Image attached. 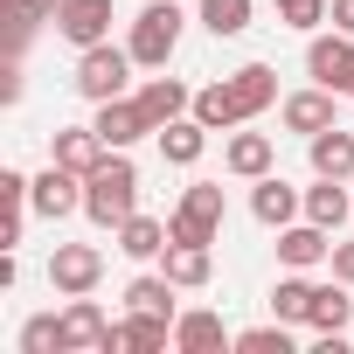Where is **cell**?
I'll return each mask as SVG.
<instances>
[{"instance_id": "1", "label": "cell", "mask_w": 354, "mask_h": 354, "mask_svg": "<svg viewBox=\"0 0 354 354\" xmlns=\"http://www.w3.org/2000/svg\"><path fill=\"white\" fill-rule=\"evenodd\" d=\"M84 216L97 230H118L125 216H139V167L125 146H111L97 160V174H84Z\"/></svg>"}, {"instance_id": "2", "label": "cell", "mask_w": 354, "mask_h": 354, "mask_svg": "<svg viewBox=\"0 0 354 354\" xmlns=\"http://www.w3.org/2000/svg\"><path fill=\"white\" fill-rule=\"evenodd\" d=\"M181 21H188V15L174 8V0H146V15L132 21V42H125L132 63H139V70H167V56L181 49Z\"/></svg>"}, {"instance_id": "3", "label": "cell", "mask_w": 354, "mask_h": 354, "mask_svg": "<svg viewBox=\"0 0 354 354\" xmlns=\"http://www.w3.org/2000/svg\"><path fill=\"white\" fill-rule=\"evenodd\" d=\"M216 230H223V188L195 181L167 216V243H216Z\"/></svg>"}, {"instance_id": "4", "label": "cell", "mask_w": 354, "mask_h": 354, "mask_svg": "<svg viewBox=\"0 0 354 354\" xmlns=\"http://www.w3.org/2000/svg\"><path fill=\"white\" fill-rule=\"evenodd\" d=\"M125 77H132V49H111V42H97V49H77V97H91V104H104V97H125Z\"/></svg>"}, {"instance_id": "5", "label": "cell", "mask_w": 354, "mask_h": 354, "mask_svg": "<svg viewBox=\"0 0 354 354\" xmlns=\"http://www.w3.org/2000/svg\"><path fill=\"white\" fill-rule=\"evenodd\" d=\"M49 285H56L63 299L97 292V285H104V250H97V243H56V257H49Z\"/></svg>"}, {"instance_id": "6", "label": "cell", "mask_w": 354, "mask_h": 354, "mask_svg": "<svg viewBox=\"0 0 354 354\" xmlns=\"http://www.w3.org/2000/svg\"><path fill=\"white\" fill-rule=\"evenodd\" d=\"M306 77L313 84H326V91H340V97H354V35H313L306 42Z\"/></svg>"}, {"instance_id": "7", "label": "cell", "mask_w": 354, "mask_h": 354, "mask_svg": "<svg viewBox=\"0 0 354 354\" xmlns=\"http://www.w3.org/2000/svg\"><path fill=\"white\" fill-rule=\"evenodd\" d=\"M28 202H35V216H49V223L77 216V209H84V174H70V167H56V160H49V167L35 174Z\"/></svg>"}, {"instance_id": "8", "label": "cell", "mask_w": 354, "mask_h": 354, "mask_svg": "<svg viewBox=\"0 0 354 354\" xmlns=\"http://www.w3.org/2000/svg\"><path fill=\"white\" fill-rule=\"evenodd\" d=\"M111 0H63L56 8V35L63 42H77V49H97V42H111Z\"/></svg>"}, {"instance_id": "9", "label": "cell", "mask_w": 354, "mask_h": 354, "mask_svg": "<svg viewBox=\"0 0 354 354\" xmlns=\"http://www.w3.org/2000/svg\"><path fill=\"white\" fill-rule=\"evenodd\" d=\"M91 125H97V139H104V146H125V153L153 132V118H146V104H139V97H104Z\"/></svg>"}, {"instance_id": "10", "label": "cell", "mask_w": 354, "mask_h": 354, "mask_svg": "<svg viewBox=\"0 0 354 354\" xmlns=\"http://www.w3.org/2000/svg\"><path fill=\"white\" fill-rule=\"evenodd\" d=\"M326 257H333V230H319L313 216L278 230V264H285V271H313V264H326Z\"/></svg>"}, {"instance_id": "11", "label": "cell", "mask_w": 354, "mask_h": 354, "mask_svg": "<svg viewBox=\"0 0 354 354\" xmlns=\"http://www.w3.org/2000/svg\"><path fill=\"white\" fill-rule=\"evenodd\" d=\"M84 347H97V354L111 347V319L97 313V299H91V292L63 306V354H84Z\"/></svg>"}, {"instance_id": "12", "label": "cell", "mask_w": 354, "mask_h": 354, "mask_svg": "<svg viewBox=\"0 0 354 354\" xmlns=\"http://www.w3.org/2000/svg\"><path fill=\"white\" fill-rule=\"evenodd\" d=\"M250 216H257L264 230H285V223L306 216V195H299L292 181H278V174H264V181L250 188Z\"/></svg>"}, {"instance_id": "13", "label": "cell", "mask_w": 354, "mask_h": 354, "mask_svg": "<svg viewBox=\"0 0 354 354\" xmlns=\"http://www.w3.org/2000/svg\"><path fill=\"white\" fill-rule=\"evenodd\" d=\"M174 340V319H160V313H125L118 326H111V347L104 354H160Z\"/></svg>"}, {"instance_id": "14", "label": "cell", "mask_w": 354, "mask_h": 354, "mask_svg": "<svg viewBox=\"0 0 354 354\" xmlns=\"http://www.w3.org/2000/svg\"><path fill=\"white\" fill-rule=\"evenodd\" d=\"M223 167L236 174V181H264V174L278 167V146H271V132H230V146H223Z\"/></svg>"}, {"instance_id": "15", "label": "cell", "mask_w": 354, "mask_h": 354, "mask_svg": "<svg viewBox=\"0 0 354 354\" xmlns=\"http://www.w3.org/2000/svg\"><path fill=\"white\" fill-rule=\"evenodd\" d=\"M333 104H340V91H326V84H313V91H292L285 97V132H326V125H340L333 118Z\"/></svg>"}, {"instance_id": "16", "label": "cell", "mask_w": 354, "mask_h": 354, "mask_svg": "<svg viewBox=\"0 0 354 354\" xmlns=\"http://www.w3.org/2000/svg\"><path fill=\"white\" fill-rule=\"evenodd\" d=\"M111 146L97 139V125H63L56 139H49V160L56 167H70V174H97V160H104Z\"/></svg>"}, {"instance_id": "17", "label": "cell", "mask_w": 354, "mask_h": 354, "mask_svg": "<svg viewBox=\"0 0 354 354\" xmlns=\"http://www.w3.org/2000/svg\"><path fill=\"white\" fill-rule=\"evenodd\" d=\"M139 104H146V118H153V132H160V125H174V118L195 111V91H188L181 77H146V84H139Z\"/></svg>"}, {"instance_id": "18", "label": "cell", "mask_w": 354, "mask_h": 354, "mask_svg": "<svg viewBox=\"0 0 354 354\" xmlns=\"http://www.w3.org/2000/svg\"><path fill=\"white\" fill-rule=\"evenodd\" d=\"M174 347L181 354H223V347H236V333L223 326V313H181L174 319Z\"/></svg>"}, {"instance_id": "19", "label": "cell", "mask_w": 354, "mask_h": 354, "mask_svg": "<svg viewBox=\"0 0 354 354\" xmlns=\"http://www.w3.org/2000/svg\"><path fill=\"white\" fill-rule=\"evenodd\" d=\"M160 271L181 285V292H202V285L216 278V257H209V243H167V250H160Z\"/></svg>"}, {"instance_id": "20", "label": "cell", "mask_w": 354, "mask_h": 354, "mask_svg": "<svg viewBox=\"0 0 354 354\" xmlns=\"http://www.w3.org/2000/svg\"><path fill=\"white\" fill-rule=\"evenodd\" d=\"M306 146H313V174H326V181H354V132L347 125H326Z\"/></svg>"}, {"instance_id": "21", "label": "cell", "mask_w": 354, "mask_h": 354, "mask_svg": "<svg viewBox=\"0 0 354 354\" xmlns=\"http://www.w3.org/2000/svg\"><path fill=\"white\" fill-rule=\"evenodd\" d=\"M153 139H160V160H167V167H195V160H202V146H209V125H202V118L188 111V118L160 125Z\"/></svg>"}, {"instance_id": "22", "label": "cell", "mask_w": 354, "mask_h": 354, "mask_svg": "<svg viewBox=\"0 0 354 354\" xmlns=\"http://www.w3.org/2000/svg\"><path fill=\"white\" fill-rule=\"evenodd\" d=\"M174 292H181V285H174L167 271H139V278L125 285V313H160V319H181V313H174Z\"/></svg>"}, {"instance_id": "23", "label": "cell", "mask_w": 354, "mask_h": 354, "mask_svg": "<svg viewBox=\"0 0 354 354\" xmlns=\"http://www.w3.org/2000/svg\"><path fill=\"white\" fill-rule=\"evenodd\" d=\"M313 299H319V285H313L306 271H285V278L271 285V319H292V326H306V319H313Z\"/></svg>"}, {"instance_id": "24", "label": "cell", "mask_w": 354, "mask_h": 354, "mask_svg": "<svg viewBox=\"0 0 354 354\" xmlns=\"http://www.w3.org/2000/svg\"><path fill=\"white\" fill-rule=\"evenodd\" d=\"M56 8H63V0H0V21H8V49L21 56V42H28L42 21H56Z\"/></svg>"}, {"instance_id": "25", "label": "cell", "mask_w": 354, "mask_h": 354, "mask_svg": "<svg viewBox=\"0 0 354 354\" xmlns=\"http://www.w3.org/2000/svg\"><path fill=\"white\" fill-rule=\"evenodd\" d=\"M306 216H313L319 230H333V236H340V223L354 216V202H347V181H326V174H319V181L306 188Z\"/></svg>"}, {"instance_id": "26", "label": "cell", "mask_w": 354, "mask_h": 354, "mask_svg": "<svg viewBox=\"0 0 354 354\" xmlns=\"http://www.w3.org/2000/svg\"><path fill=\"white\" fill-rule=\"evenodd\" d=\"M230 91H236L243 118H257L264 104H278V70H271V63H243V70L230 77Z\"/></svg>"}, {"instance_id": "27", "label": "cell", "mask_w": 354, "mask_h": 354, "mask_svg": "<svg viewBox=\"0 0 354 354\" xmlns=\"http://www.w3.org/2000/svg\"><path fill=\"white\" fill-rule=\"evenodd\" d=\"M195 118H202L209 132H236V125H250V118H243V104H236V91H230V77H223V84H209V91H195Z\"/></svg>"}, {"instance_id": "28", "label": "cell", "mask_w": 354, "mask_h": 354, "mask_svg": "<svg viewBox=\"0 0 354 354\" xmlns=\"http://www.w3.org/2000/svg\"><path fill=\"white\" fill-rule=\"evenodd\" d=\"M347 292H354V285H340V278H333V285H319V299H313V319H306V326H313V333H347V319H354V299H347Z\"/></svg>"}, {"instance_id": "29", "label": "cell", "mask_w": 354, "mask_h": 354, "mask_svg": "<svg viewBox=\"0 0 354 354\" xmlns=\"http://www.w3.org/2000/svg\"><path fill=\"white\" fill-rule=\"evenodd\" d=\"M118 250L125 257H160L167 250V223L160 216H125L118 223Z\"/></svg>"}, {"instance_id": "30", "label": "cell", "mask_w": 354, "mask_h": 354, "mask_svg": "<svg viewBox=\"0 0 354 354\" xmlns=\"http://www.w3.org/2000/svg\"><path fill=\"white\" fill-rule=\"evenodd\" d=\"M202 28L209 35H243L250 28V0H202Z\"/></svg>"}, {"instance_id": "31", "label": "cell", "mask_w": 354, "mask_h": 354, "mask_svg": "<svg viewBox=\"0 0 354 354\" xmlns=\"http://www.w3.org/2000/svg\"><path fill=\"white\" fill-rule=\"evenodd\" d=\"M21 354H63V313H35L21 326Z\"/></svg>"}, {"instance_id": "32", "label": "cell", "mask_w": 354, "mask_h": 354, "mask_svg": "<svg viewBox=\"0 0 354 354\" xmlns=\"http://www.w3.org/2000/svg\"><path fill=\"white\" fill-rule=\"evenodd\" d=\"M236 354H292V319H271V326L236 333Z\"/></svg>"}, {"instance_id": "33", "label": "cell", "mask_w": 354, "mask_h": 354, "mask_svg": "<svg viewBox=\"0 0 354 354\" xmlns=\"http://www.w3.org/2000/svg\"><path fill=\"white\" fill-rule=\"evenodd\" d=\"M326 8H333V0H271V15H278L285 28H299V35H313V28L326 21Z\"/></svg>"}, {"instance_id": "34", "label": "cell", "mask_w": 354, "mask_h": 354, "mask_svg": "<svg viewBox=\"0 0 354 354\" xmlns=\"http://www.w3.org/2000/svg\"><path fill=\"white\" fill-rule=\"evenodd\" d=\"M326 264H333V278H340V285H354V243H333V257H326Z\"/></svg>"}, {"instance_id": "35", "label": "cell", "mask_w": 354, "mask_h": 354, "mask_svg": "<svg viewBox=\"0 0 354 354\" xmlns=\"http://www.w3.org/2000/svg\"><path fill=\"white\" fill-rule=\"evenodd\" d=\"M326 21H333L340 35H354V0H333V8H326Z\"/></svg>"}]
</instances>
